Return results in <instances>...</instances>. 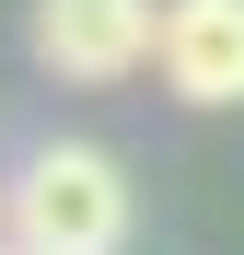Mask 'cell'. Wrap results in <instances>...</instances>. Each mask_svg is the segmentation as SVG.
Here are the masks:
<instances>
[{
  "instance_id": "obj_1",
  "label": "cell",
  "mask_w": 244,
  "mask_h": 255,
  "mask_svg": "<svg viewBox=\"0 0 244 255\" xmlns=\"http://www.w3.org/2000/svg\"><path fill=\"white\" fill-rule=\"evenodd\" d=\"M128 221H140L128 174H116V151H93V139L23 151V174L0 186V232H12L23 255H116Z\"/></svg>"
},
{
  "instance_id": "obj_2",
  "label": "cell",
  "mask_w": 244,
  "mask_h": 255,
  "mask_svg": "<svg viewBox=\"0 0 244 255\" xmlns=\"http://www.w3.org/2000/svg\"><path fill=\"white\" fill-rule=\"evenodd\" d=\"M23 47H35V70L105 93V81H128V70L163 58V0H35Z\"/></svg>"
},
{
  "instance_id": "obj_3",
  "label": "cell",
  "mask_w": 244,
  "mask_h": 255,
  "mask_svg": "<svg viewBox=\"0 0 244 255\" xmlns=\"http://www.w3.org/2000/svg\"><path fill=\"white\" fill-rule=\"evenodd\" d=\"M163 93L198 105V116H221L244 105V0H163Z\"/></svg>"
},
{
  "instance_id": "obj_4",
  "label": "cell",
  "mask_w": 244,
  "mask_h": 255,
  "mask_svg": "<svg viewBox=\"0 0 244 255\" xmlns=\"http://www.w3.org/2000/svg\"><path fill=\"white\" fill-rule=\"evenodd\" d=\"M0 255H23V244H12V232H0Z\"/></svg>"
}]
</instances>
